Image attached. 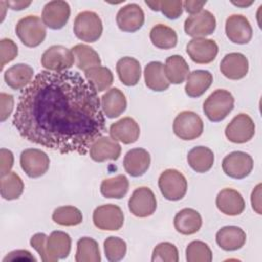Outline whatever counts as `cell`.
<instances>
[{
    "mask_svg": "<svg viewBox=\"0 0 262 262\" xmlns=\"http://www.w3.org/2000/svg\"><path fill=\"white\" fill-rule=\"evenodd\" d=\"M158 184L161 193L169 201L181 200L187 190L186 178L175 169H167L162 172Z\"/></svg>",
    "mask_w": 262,
    "mask_h": 262,
    "instance_id": "obj_5",
    "label": "cell"
},
{
    "mask_svg": "<svg viewBox=\"0 0 262 262\" xmlns=\"http://www.w3.org/2000/svg\"><path fill=\"white\" fill-rule=\"evenodd\" d=\"M123 165L125 171L129 175L132 177H139L148 170L150 156L144 148H132L125 155Z\"/></svg>",
    "mask_w": 262,
    "mask_h": 262,
    "instance_id": "obj_23",
    "label": "cell"
},
{
    "mask_svg": "<svg viewBox=\"0 0 262 262\" xmlns=\"http://www.w3.org/2000/svg\"><path fill=\"white\" fill-rule=\"evenodd\" d=\"M213 76L209 71L196 70L188 74L185 84V93L189 97H200L211 86Z\"/></svg>",
    "mask_w": 262,
    "mask_h": 262,
    "instance_id": "obj_29",
    "label": "cell"
},
{
    "mask_svg": "<svg viewBox=\"0 0 262 262\" xmlns=\"http://www.w3.org/2000/svg\"><path fill=\"white\" fill-rule=\"evenodd\" d=\"M72 52L79 70L86 71L90 68L100 66L101 63L98 53L88 45L77 44L72 48Z\"/></svg>",
    "mask_w": 262,
    "mask_h": 262,
    "instance_id": "obj_36",
    "label": "cell"
},
{
    "mask_svg": "<svg viewBox=\"0 0 262 262\" xmlns=\"http://www.w3.org/2000/svg\"><path fill=\"white\" fill-rule=\"evenodd\" d=\"M145 85L152 91L161 92L169 88L170 83L166 78L164 64L161 61H151L144 68Z\"/></svg>",
    "mask_w": 262,
    "mask_h": 262,
    "instance_id": "obj_30",
    "label": "cell"
},
{
    "mask_svg": "<svg viewBox=\"0 0 262 262\" xmlns=\"http://www.w3.org/2000/svg\"><path fill=\"white\" fill-rule=\"evenodd\" d=\"M13 154L6 148L0 150V176L3 177L8 174L13 166Z\"/></svg>",
    "mask_w": 262,
    "mask_h": 262,
    "instance_id": "obj_46",
    "label": "cell"
},
{
    "mask_svg": "<svg viewBox=\"0 0 262 262\" xmlns=\"http://www.w3.org/2000/svg\"><path fill=\"white\" fill-rule=\"evenodd\" d=\"M164 71L169 83L181 84L189 74V67L182 56L171 55L166 59Z\"/></svg>",
    "mask_w": 262,
    "mask_h": 262,
    "instance_id": "obj_31",
    "label": "cell"
},
{
    "mask_svg": "<svg viewBox=\"0 0 262 262\" xmlns=\"http://www.w3.org/2000/svg\"><path fill=\"white\" fill-rule=\"evenodd\" d=\"M225 33L232 43L247 44L252 39L253 29L246 16L242 14H232L226 19Z\"/></svg>",
    "mask_w": 262,
    "mask_h": 262,
    "instance_id": "obj_17",
    "label": "cell"
},
{
    "mask_svg": "<svg viewBox=\"0 0 262 262\" xmlns=\"http://www.w3.org/2000/svg\"><path fill=\"white\" fill-rule=\"evenodd\" d=\"M173 131L180 139L192 140L203 133L204 123L201 117L194 112L183 111L174 119Z\"/></svg>",
    "mask_w": 262,
    "mask_h": 262,
    "instance_id": "obj_6",
    "label": "cell"
},
{
    "mask_svg": "<svg viewBox=\"0 0 262 262\" xmlns=\"http://www.w3.org/2000/svg\"><path fill=\"white\" fill-rule=\"evenodd\" d=\"M234 106L232 94L224 89H217L204 101L203 111L206 117L212 122L224 120Z\"/></svg>",
    "mask_w": 262,
    "mask_h": 262,
    "instance_id": "obj_2",
    "label": "cell"
},
{
    "mask_svg": "<svg viewBox=\"0 0 262 262\" xmlns=\"http://www.w3.org/2000/svg\"><path fill=\"white\" fill-rule=\"evenodd\" d=\"M220 71L227 79H243L249 71L248 58L239 52L228 53L220 62Z\"/></svg>",
    "mask_w": 262,
    "mask_h": 262,
    "instance_id": "obj_19",
    "label": "cell"
},
{
    "mask_svg": "<svg viewBox=\"0 0 262 262\" xmlns=\"http://www.w3.org/2000/svg\"><path fill=\"white\" fill-rule=\"evenodd\" d=\"M47 239V235L42 232H38L34 234L31 237L30 244L31 246L38 252L39 256L41 257V260L44 262L45 261V243Z\"/></svg>",
    "mask_w": 262,
    "mask_h": 262,
    "instance_id": "obj_48",
    "label": "cell"
},
{
    "mask_svg": "<svg viewBox=\"0 0 262 262\" xmlns=\"http://www.w3.org/2000/svg\"><path fill=\"white\" fill-rule=\"evenodd\" d=\"M72 241L68 233L63 231H52L47 236L45 243V261L55 262L58 259H64L71 252Z\"/></svg>",
    "mask_w": 262,
    "mask_h": 262,
    "instance_id": "obj_16",
    "label": "cell"
},
{
    "mask_svg": "<svg viewBox=\"0 0 262 262\" xmlns=\"http://www.w3.org/2000/svg\"><path fill=\"white\" fill-rule=\"evenodd\" d=\"M93 223L101 230H119L124 223L123 211L114 204L99 206L93 212Z\"/></svg>",
    "mask_w": 262,
    "mask_h": 262,
    "instance_id": "obj_10",
    "label": "cell"
},
{
    "mask_svg": "<svg viewBox=\"0 0 262 262\" xmlns=\"http://www.w3.org/2000/svg\"><path fill=\"white\" fill-rule=\"evenodd\" d=\"M254 161L252 157L244 151H232L224 157L222 161L223 172L234 179L247 177L253 170Z\"/></svg>",
    "mask_w": 262,
    "mask_h": 262,
    "instance_id": "obj_9",
    "label": "cell"
},
{
    "mask_svg": "<svg viewBox=\"0 0 262 262\" xmlns=\"http://www.w3.org/2000/svg\"><path fill=\"white\" fill-rule=\"evenodd\" d=\"M187 163L198 173L208 172L214 164V154L206 146H195L187 154Z\"/></svg>",
    "mask_w": 262,
    "mask_h": 262,
    "instance_id": "obj_32",
    "label": "cell"
},
{
    "mask_svg": "<svg viewBox=\"0 0 262 262\" xmlns=\"http://www.w3.org/2000/svg\"><path fill=\"white\" fill-rule=\"evenodd\" d=\"M100 105L103 114L107 118L114 119L125 112L127 100L119 88H112L100 97Z\"/></svg>",
    "mask_w": 262,
    "mask_h": 262,
    "instance_id": "obj_24",
    "label": "cell"
},
{
    "mask_svg": "<svg viewBox=\"0 0 262 262\" xmlns=\"http://www.w3.org/2000/svg\"><path fill=\"white\" fill-rule=\"evenodd\" d=\"M116 70L120 81L126 86L136 85L141 76V67L137 59L125 56L118 60Z\"/></svg>",
    "mask_w": 262,
    "mask_h": 262,
    "instance_id": "obj_28",
    "label": "cell"
},
{
    "mask_svg": "<svg viewBox=\"0 0 262 262\" xmlns=\"http://www.w3.org/2000/svg\"><path fill=\"white\" fill-rule=\"evenodd\" d=\"M85 78L87 82L96 90L102 92L111 87L114 82V76L108 68L97 66L85 71Z\"/></svg>",
    "mask_w": 262,
    "mask_h": 262,
    "instance_id": "obj_33",
    "label": "cell"
},
{
    "mask_svg": "<svg viewBox=\"0 0 262 262\" xmlns=\"http://www.w3.org/2000/svg\"><path fill=\"white\" fill-rule=\"evenodd\" d=\"M128 189L129 180L123 174L104 179L100 184L101 194L108 199H122L126 195Z\"/></svg>",
    "mask_w": 262,
    "mask_h": 262,
    "instance_id": "obj_35",
    "label": "cell"
},
{
    "mask_svg": "<svg viewBox=\"0 0 262 262\" xmlns=\"http://www.w3.org/2000/svg\"><path fill=\"white\" fill-rule=\"evenodd\" d=\"M12 123L25 139L60 154L86 155L105 130L96 90L72 71L37 74L19 95Z\"/></svg>",
    "mask_w": 262,
    "mask_h": 262,
    "instance_id": "obj_1",
    "label": "cell"
},
{
    "mask_svg": "<svg viewBox=\"0 0 262 262\" xmlns=\"http://www.w3.org/2000/svg\"><path fill=\"white\" fill-rule=\"evenodd\" d=\"M18 53L17 50V46L16 44L11 40V39H2L0 41V66L1 69H3V67L8 63L9 61L13 60L16 55Z\"/></svg>",
    "mask_w": 262,
    "mask_h": 262,
    "instance_id": "obj_44",
    "label": "cell"
},
{
    "mask_svg": "<svg viewBox=\"0 0 262 262\" xmlns=\"http://www.w3.org/2000/svg\"><path fill=\"white\" fill-rule=\"evenodd\" d=\"M179 260L177 248L168 242L161 243L156 246L152 251L151 261H163V262H177Z\"/></svg>",
    "mask_w": 262,
    "mask_h": 262,
    "instance_id": "obj_42",
    "label": "cell"
},
{
    "mask_svg": "<svg viewBox=\"0 0 262 262\" xmlns=\"http://www.w3.org/2000/svg\"><path fill=\"white\" fill-rule=\"evenodd\" d=\"M149 38L151 43L160 49H171L177 44L176 32L172 28L163 24L152 27L149 33Z\"/></svg>",
    "mask_w": 262,
    "mask_h": 262,
    "instance_id": "obj_34",
    "label": "cell"
},
{
    "mask_svg": "<svg viewBox=\"0 0 262 262\" xmlns=\"http://www.w3.org/2000/svg\"><path fill=\"white\" fill-rule=\"evenodd\" d=\"M261 188H262V184L259 183L255 186V188L253 189L252 191V194H251V204H252V208L253 210L261 215L262 214V205H261Z\"/></svg>",
    "mask_w": 262,
    "mask_h": 262,
    "instance_id": "obj_49",
    "label": "cell"
},
{
    "mask_svg": "<svg viewBox=\"0 0 262 262\" xmlns=\"http://www.w3.org/2000/svg\"><path fill=\"white\" fill-rule=\"evenodd\" d=\"M145 4L154 11H159V1H145Z\"/></svg>",
    "mask_w": 262,
    "mask_h": 262,
    "instance_id": "obj_52",
    "label": "cell"
},
{
    "mask_svg": "<svg viewBox=\"0 0 262 262\" xmlns=\"http://www.w3.org/2000/svg\"><path fill=\"white\" fill-rule=\"evenodd\" d=\"M186 52L190 59L199 64L212 62L218 54V45L212 39L193 38L186 46Z\"/></svg>",
    "mask_w": 262,
    "mask_h": 262,
    "instance_id": "obj_15",
    "label": "cell"
},
{
    "mask_svg": "<svg viewBox=\"0 0 262 262\" xmlns=\"http://www.w3.org/2000/svg\"><path fill=\"white\" fill-rule=\"evenodd\" d=\"M31 1H7V6L13 10H23L31 5Z\"/></svg>",
    "mask_w": 262,
    "mask_h": 262,
    "instance_id": "obj_51",
    "label": "cell"
},
{
    "mask_svg": "<svg viewBox=\"0 0 262 262\" xmlns=\"http://www.w3.org/2000/svg\"><path fill=\"white\" fill-rule=\"evenodd\" d=\"M75 57L69 48L62 45H53L47 48L41 56V64L49 72H64L72 68Z\"/></svg>",
    "mask_w": 262,
    "mask_h": 262,
    "instance_id": "obj_7",
    "label": "cell"
},
{
    "mask_svg": "<svg viewBox=\"0 0 262 262\" xmlns=\"http://www.w3.org/2000/svg\"><path fill=\"white\" fill-rule=\"evenodd\" d=\"M76 262H99L101 260L98 244L91 237H82L77 243Z\"/></svg>",
    "mask_w": 262,
    "mask_h": 262,
    "instance_id": "obj_37",
    "label": "cell"
},
{
    "mask_svg": "<svg viewBox=\"0 0 262 262\" xmlns=\"http://www.w3.org/2000/svg\"><path fill=\"white\" fill-rule=\"evenodd\" d=\"M216 29V18L209 10H202L199 13L188 16L184 21L185 33L193 38H205L213 34Z\"/></svg>",
    "mask_w": 262,
    "mask_h": 262,
    "instance_id": "obj_12",
    "label": "cell"
},
{
    "mask_svg": "<svg viewBox=\"0 0 262 262\" xmlns=\"http://www.w3.org/2000/svg\"><path fill=\"white\" fill-rule=\"evenodd\" d=\"M14 106V99L11 94L0 93V121L4 122L11 115Z\"/></svg>",
    "mask_w": 262,
    "mask_h": 262,
    "instance_id": "obj_45",
    "label": "cell"
},
{
    "mask_svg": "<svg viewBox=\"0 0 262 262\" xmlns=\"http://www.w3.org/2000/svg\"><path fill=\"white\" fill-rule=\"evenodd\" d=\"M103 248L105 257L111 262L122 260L127 252L125 241L117 236H108L103 243Z\"/></svg>",
    "mask_w": 262,
    "mask_h": 262,
    "instance_id": "obj_41",
    "label": "cell"
},
{
    "mask_svg": "<svg viewBox=\"0 0 262 262\" xmlns=\"http://www.w3.org/2000/svg\"><path fill=\"white\" fill-rule=\"evenodd\" d=\"M207 2L206 1H193V0H186L184 2H182L183 8L185 9L186 12L192 14L199 13L200 11L203 10V7L205 6Z\"/></svg>",
    "mask_w": 262,
    "mask_h": 262,
    "instance_id": "obj_50",
    "label": "cell"
},
{
    "mask_svg": "<svg viewBox=\"0 0 262 262\" xmlns=\"http://www.w3.org/2000/svg\"><path fill=\"white\" fill-rule=\"evenodd\" d=\"M216 206L227 216H237L245 210V201L237 190L224 188L216 196Z\"/></svg>",
    "mask_w": 262,
    "mask_h": 262,
    "instance_id": "obj_21",
    "label": "cell"
},
{
    "mask_svg": "<svg viewBox=\"0 0 262 262\" xmlns=\"http://www.w3.org/2000/svg\"><path fill=\"white\" fill-rule=\"evenodd\" d=\"M89 155L93 161L98 163L116 161L121 155V145L111 137L101 136L92 143Z\"/></svg>",
    "mask_w": 262,
    "mask_h": 262,
    "instance_id": "obj_20",
    "label": "cell"
},
{
    "mask_svg": "<svg viewBox=\"0 0 262 262\" xmlns=\"http://www.w3.org/2000/svg\"><path fill=\"white\" fill-rule=\"evenodd\" d=\"M15 261L36 262L37 259L27 250H15L8 253L2 260V262H15Z\"/></svg>",
    "mask_w": 262,
    "mask_h": 262,
    "instance_id": "obj_47",
    "label": "cell"
},
{
    "mask_svg": "<svg viewBox=\"0 0 262 262\" xmlns=\"http://www.w3.org/2000/svg\"><path fill=\"white\" fill-rule=\"evenodd\" d=\"M202 217L200 213L191 208L180 210L174 217L175 229L184 235H190L198 232L202 226Z\"/></svg>",
    "mask_w": 262,
    "mask_h": 262,
    "instance_id": "obj_26",
    "label": "cell"
},
{
    "mask_svg": "<svg viewBox=\"0 0 262 262\" xmlns=\"http://www.w3.org/2000/svg\"><path fill=\"white\" fill-rule=\"evenodd\" d=\"M24 182L15 172H9L1 177L0 191L1 196L5 200L11 201L19 198L24 191Z\"/></svg>",
    "mask_w": 262,
    "mask_h": 262,
    "instance_id": "obj_38",
    "label": "cell"
},
{
    "mask_svg": "<svg viewBox=\"0 0 262 262\" xmlns=\"http://www.w3.org/2000/svg\"><path fill=\"white\" fill-rule=\"evenodd\" d=\"M159 10L169 19L178 18L183 11L181 0H162L159 1Z\"/></svg>",
    "mask_w": 262,
    "mask_h": 262,
    "instance_id": "obj_43",
    "label": "cell"
},
{
    "mask_svg": "<svg viewBox=\"0 0 262 262\" xmlns=\"http://www.w3.org/2000/svg\"><path fill=\"white\" fill-rule=\"evenodd\" d=\"M20 167L31 178L43 176L49 169L50 160L46 152L38 148H28L20 154Z\"/></svg>",
    "mask_w": 262,
    "mask_h": 262,
    "instance_id": "obj_8",
    "label": "cell"
},
{
    "mask_svg": "<svg viewBox=\"0 0 262 262\" xmlns=\"http://www.w3.org/2000/svg\"><path fill=\"white\" fill-rule=\"evenodd\" d=\"M185 254L188 262H210L213 258L211 249L202 241H193L189 243Z\"/></svg>",
    "mask_w": 262,
    "mask_h": 262,
    "instance_id": "obj_40",
    "label": "cell"
},
{
    "mask_svg": "<svg viewBox=\"0 0 262 262\" xmlns=\"http://www.w3.org/2000/svg\"><path fill=\"white\" fill-rule=\"evenodd\" d=\"M52 220L62 226H75L83 221L81 211L74 206H62L54 210Z\"/></svg>",
    "mask_w": 262,
    "mask_h": 262,
    "instance_id": "obj_39",
    "label": "cell"
},
{
    "mask_svg": "<svg viewBox=\"0 0 262 262\" xmlns=\"http://www.w3.org/2000/svg\"><path fill=\"white\" fill-rule=\"evenodd\" d=\"M140 134V129L136 121L130 117H125L110 127V135L116 140L123 142L124 144L134 143Z\"/></svg>",
    "mask_w": 262,
    "mask_h": 262,
    "instance_id": "obj_22",
    "label": "cell"
},
{
    "mask_svg": "<svg viewBox=\"0 0 262 262\" xmlns=\"http://www.w3.org/2000/svg\"><path fill=\"white\" fill-rule=\"evenodd\" d=\"M18 39L27 47L39 46L46 37V28L39 16L28 15L18 20L15 27Z\"/></svg>",
    "mask_w": 262,
    "mask_h": 262,
    "instance_id": "obj_3",
    "label": "cell"
},
{
    "mask_svg": "<svg viewBox=\"0 0 262 262\" xmlns=\"http://www.w3.org/2000/svg\"><path fill=\"white\" fill-rule=\"evenodd\" d=\"M130 212L139 218H145L152 215L157 209V200L152 190L142 186L136 188L128 202Z\"/></svg>",
    "mask_w": 262,
    "mask_h": 262,
    "instance_id": "obj_11",
    "label": "cell"
},
{
    "mask_svg": "<svg viewBox=\"0 0 262 262\" xmlns=\"http://www.w3.org/2000/svg\"><path fill=\"white\" fill-rule=\"evenodd\" d=\"M71 14V8L68 2L61 0L49 1L42 10V21L45 27L51 30H59L63 28Z\"/></svg>",
    "mask_w": 262,
    "mask_h": 262,
    "instance_id": "obj_14",
    "label": "cell"
},
{
    "mask_svg": "<svg viewBox=\"0 0 262 262\" xmlns=\"http://www.w3.org/2000/svg\"><path fill=\"white\" fill-rule=\"evenodd\" d=\"M34 70L32 67L26 63H17L5 71L4 80L10 88L20 90L32 82Z\"/></svg>",
    "mask_w": 262,
    "mask_h": 262,
    "instance_id": "obj_27",
    "label": "cell"
},
{
    "mask_svg": "<svg viewBox=\"0 0 262 262\" xmlns=\"http://www.w3.org/2000/svg\"><path fill=\"white\" fill-rule=\"evenodd\" d=\"M255 134V123L247 114L235 116L225 128V136L233 143L250 141Z\"/></svg>",
    "mask_w": 262,
    "mask_h": 262,
    "instance_id": "obj_13",
    "label": "cell"
},
{
    "mask_svg": "<svg viewBox=\"0 0 262 262\" xmlns=\"http://www.w3.org/2000/svg\"><path fill=\"white\" fill-rule=\"evenodd\" d=\"M246 232L237 226H224L216 233V243L224 251H236L246 243Z\"/></svg>",
    "mask_w": 262,
    "mask_h": 262,
    "instance_id": "obj_25",
    "label": "cell"
},
{
    "mask_svg": "<svg viewBox=\"0 0 262 262\" xmlns=\"http://www.w3.org/2000/svg\"><path fill=\"white\" fill-rule=\"evenodd\" d=\"M116 21L121 31L133 33L143 26L144 12L138 4L129 3L119 9Z\"/></svg>",
    "mask_w": 262,
    "mask_h": 262,
    "instance_id": "obj_18",
    "label": "cell"
},
{
    "mask_svg": "<svg viewBox=\"0 0 262 262\" xmlns=\"http://www.w3.org/2000/svg\"><path fill=\"white\" fill-rule=\"evenodd\" d=\"M232 4L238 6V7H247V6H250L251 4H253V1H231Z\"/></svg>",
    "mask_w": 262,
    "mask_h": 262,
    "instance_id": "obj_53",
    "label": "cell"
},
{
    "mask_svg": "<svg viewBox=\"0 0 262 262\" xmlns=\"http://www.w3.org/2000/svg\"><path fill=\"white\" fill-rule=\"evenodd\" d=\"M102 21L94 11H82L74 20L73 30L76 37L87 43L96 42L102 34Z\"/></svg>",
    "mask_w": 262,
    "mask_h": 262,
    "instance_id": "obj_4",
    "label": "cell"
}]
</instances>
